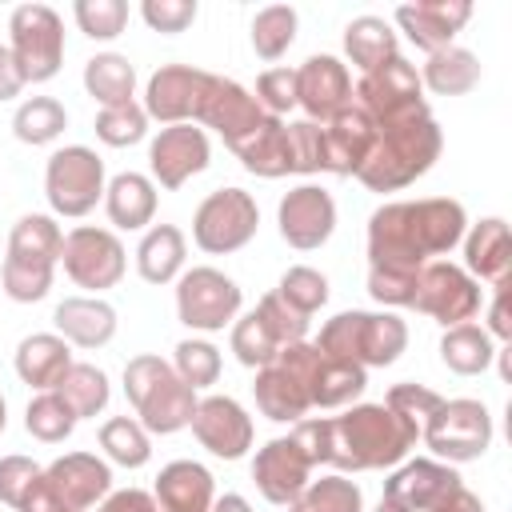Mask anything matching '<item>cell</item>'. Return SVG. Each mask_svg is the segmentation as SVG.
Here are the masks:
<instances>
[{"label":"cell","mask_w":512,"mask_h":512,"mask_svg":"<svg viewBox=\"0 0 512 512\" xmlns=\"http://www.w3.org/2000/svg\"><path fill=\"white\" fill-rule=\"evenodd\" d=\"M368 292H372L376 304H388V308H412L416 272H380V268H368Z\"/></svg>","instance_id":"cell-56"},{"label":"cell","mask_w":512,"mask_h":512,"mask_svg":"<svg viewBox=\"0 0 512 512\" xmlns=\"http://www.w3.org/2000/svg\"><path fill=\"white\" fill-rule=\"evenodd\" d=\"M296 104L308 112V120L328 124L352 104V72L336 56H308L296 68Z\"/></svg>","instance_id":"cell-21"},{"label":"cell","mask_w":512,"mask_h":512,"mask_svg":"<svg viewBox=\"0 0 512 512\" xmlns=\"http://www.w3.org/2000/svg\"><path fill=\"white\" fill-rule=\"evenodd\" d=\"M344 56L360 72H372L384 60L400 56V40H396V32H392V24L384 16H356L344 28Z\"/></svg>","instance_id":"cell-36"},{"label":"cell","mask_w":512,"mask_h":512,"mask_svg":"<svg viewBox=\"0 0 512 512\" xmlns=\"http://www.w3.org/2000/svg\"><path fill=\"white\" fill-rule=\"evenodd\" d=\"M240 304H244L240 284L220 268L200 264L176 276V316L192 332H220L224 324L236 320Z\"/></svg>","instance_id":"cell-13"},{"label":"cell","mask_w":512,"mask_h":512,"mask_svg":"<svg viewBox=\"0 0 512 512\" xmlns=\"http://www.w3.org/2000/svg\"><path fill=\"white\" fill-rule=\"evenodd\" d=\"M16 512H80V508H72L68 500H60V496H56V488L48 484V476L40 472V476H36V484L28 488V496L20 500V508H16Z\"/></svg>","instance_id":"cell-57"},{"label":"cell","mask_w":512,"mask_h":512,"mask_svg":"<svg viewBox=\"0 0 512 512\" xmlns=\"http://www.w3.org/2000/svg\"><path fill=\"white\" fill-rule=\"evenodd\" d=\"M104 188H108L104 160L88 144H68V148H56L48 156L44 196H48L56 216H68V220L88 216L104 200Z\"/></svg>","instance_id":"cell-9"},{"label":"cell","mask_w":512,"mask_h":512,"mask_svg":"<svg viewBox=\"0 0 512 512\" xmlns=\"http://www.w3.org/2000/svg\"><path fill=\"white\" fill-rule=\"evenodd\" d=\"M352 104L372 120V128H392V124L428 116L420 72L404 56H392L380 68L360 72V80L352 84Z\"/></svg>","instance_id":"cell-7"},{"label":"cell","mask_w":512,"mask_h":512,"mask_svg":"<svg viewBox=\"0 0 512 512\" xmlns=\"http://www.w3.org/2000/svg\"><path fill=\"white\" fill-rule=\"evenodd\" d=\"M288 436L300 444L312 468L332 464L344 476L368 468H396L420 440V432L388 404H352L340 416L296 420Z\"/></svg>","instance_id":"cell-1"},{"label":"cell","mask_w":512,"mask_h":512,"mask_svg":"<svg viewBox=\"0 0 512 512\" xmlns=\"http://www.w3.org/2000/svg\"><path fill=\"white\" fill-rule=\"evenodd\" d=\"M276 224H280L284 244H292L296 252H312L328 244V236L336 232V200L320 184H300L284 192L276 208Z\"/></svg>","instance_id":"cell-18"},{"label":"cell","mask_w":512,"mask_h":512,"mask_svg":"<svg viewBox=\"0 0 512 512\" xmlns=\"http://www.w3.org/2000/svg\"><path fill=\"white\" fill-rule=\"evenodd\" d=\"M92 128L108 148H128V144H140L148 136V116H144V104L128 100L116 108H100Z\"/></svg>","instance_id":"cell-46"},{"label":"cell","mask_w":512,"mask_h":512,"mask_svg":"<svg viewBox=\"0 0 512 512\" xmlns=\"http://www.w3.org/2000/svg\"><path fill=\"white\" fill-rule=\"evenodd\" d=\"M56 392L68 400V408L76 412V420H92V416H100V412L108 408V396H112L104 368L84 364V360H72V368L60 376Z\"/></svg>","instance_id":"cell-39"},{"label":"cell","mask_w":512,"mask_h":512,"mask_svg":"<svg viewBox=\"0 0 512 512\" xmlns=\"http://www.w3.org/2000/svg\"><path fill=\"white\" fill-rule=\"evenodd\" d=\"M16 376L36 388V392H52L60 384V376L72 368V344L56 332H32L16 344Z\"/></svg>","instance_id":"cell-30"},{"label":"cell","mask_w":512,"mask_h":512,"mask_svg":"<svg viewBox=\"0 0 512 512\" xmlns=\"http://www.w3.org/2000/svg\"><path fill=\"white\" fill-rule=\"evenodd\" d=\"M276 296H280L288 308H296L300 316L312 320V316L328 304V276L316 272V268H308V264H296V268H288V272L280 276Z\"/></svg>","instance_id":"cell-45"},{"label":"cell","mask_w":512,"mask_h":512,"mask_svg":"<svg viewBox=\"0 0 512 512\" xmlns=\"http://www.w3.org/2000/svg\"><path fill=\"white\" fill-rule=\"evenodd\" d=\"M124 396L148 436H172V432L188 428L192 412L200 404L196 388H188L176 376V368L152 352L132 356L124 364Z\"/></svg>","instance_id":"cell-5"},{"label":"cell","mask_w":512,"mask_h":512,"mask_svg":"<svg viewBox=\"0 0 512 512\" xmlns=\"http://www.w3.org/2000/svg\"><path fill=\"white\" fill-rule=\"evenodd\" d=\"M172 368H176V376L188 384V388H208V384H216L220 380V348L216 344H208V340H180L176 344V356H172Z\"/></svg>","instance_id":"cell-47"},{"label":"cell","mask_w":512,"mask_h":512,"mask_svg":"<svg viewBox=\"0 0 512 512\" xmlns=\"http://www.w3.org/2000/svg\"><path fill=\"white\" fill-rule=\"evenodd\" d=\"M4 424H8V404H4V396H0V432H4Z\"/></svg>","instance_id":"cell-64"},{"label":"cell","mask_w":512,"mask_h":512,"mask_svg":"<svg viewBox=\"0 0 512 512\" xmlns=\"http://www.w3.org/2000/svg\"><path fill=\"white\" fill-rule=\"evenodd\" d=\"M396 28L424 52H440L456 40V32L472 20V4L468 0H416V4H400L392 12Z\"/></svg>","instance_id":"cell-24"},{"label":"cell","mask_w":512,"mask_h":512,"mask_svg":"<svg viewBox=\"0 0 512 512\" xmlns=\"http://www.w3.org/2000/svg\"><path fill=\"white\" fill-rule=\"evenodd\" d=\"M24 428L32 440L40 444H64L76 428V412L68 408V400L52 388V392H36L24 408Z\"/></svg>","instance_id":"cell-43"},{"label":"cell","mask_w":512,"mask_h":512,"mask_svg":"<svg viewBox=\"0 0 512 512\" xmlns=\"http://www.w3.org/2000/svg\"><path fill=\"white\" fill-rule=\"evenodd\" d=\"M412 308L432 316L444 328L468 324L480 312V284L452 260H428L416 272V292H412Z\"/></svg>","instance_id":"cell-15"},{"label":"cell","mask_w":512,"mask_h":512,"mask_svg":"<svg viewBox=\"0 0 512 512\" xmlns=\"http://www.w3.org/2000/svg\"><path fill=\"white\" fill-rule=\"evenodd\" d=\"M320 352L352 360L360 368H388L408 348V324L396 312H340L320 328Z\"/></svg>","instance_id":"cell-6"},{"label":"cell","mask_w":512,"mask_h":512,"mask_svg":"<svg viewBox=\"0 0 512 512\" xmlns=\"http://www.w3.org/2000/svg\"><path fill=\"white\" fill-rule=\"evenodd\" d=\"M152 500L160 512H212L216 480L200 460H172L160 468Z\"/></svg>","instance_id":"cell-28"},{"label":"cell","mask_w":512,"mask_h":512,"mask_svg":"<svg viewBox=\"0 0 512 512\" xmlns=\"http://www.w3.org/2000/svg\"><path fill=\"white\" fill-rule=\"evenodd\" d=\"M60 264L68 272V280L76 288H88V292H104V288H116L124 268H128V252L120 244V236L112 228H92V224H80L64 236V248H60Z\"/></svg>","instance_id":"cell-14"},{"label":"cell","mask_w":512,"mask_h":512,"mask_svg":"<svg viewBox=\"0 0 512 512\" xmlns=\"http://www.w3.org/2000/svg\"><path fill=\"white\" fill-rule=\"evenodd\" d=\"M296 24H300V16H296L292 4H268V8H260L252 16V28H248L252 32V52L260 60H280L292 48V40H296Z\"/></svg>","instance_id":"cell-44"},{"label":"cell","mask_w":512,"mask_h":512,"mask_svg":"<svg viewBox=\"0 0 512 512\" xmlns=\"http://www.w3.org/2000/svg\"><path fill=\"white\" fill-rule=\"evenodd\" d=\"M420 440L436 452V460L444 464H468L480 460L492 444V412L480 400L456 396V400H440V408L428 416Z\"/></svg>","instance_id":"cell-12"},{"label":"cell","mask_w":512,"mask_h":512,"mask_svg":"<svg viewBox=\"0 0 512 512\" xmlns=\"http://www.w3.org/2000/svg\"><path fill=\"white\" fill-rule=\"evenodd\" d=\"M260 228V208L244 188H216L192 212V240L208 256L240 252Z\"/></svg>","instance_id":"cell-11"},{"label":"cell","mask_w":512,"mask_h":512,"mask_svg":"<svg viewBox=\"0 0 512 512\" xmlns=\"http://www.w3.org/2000/svg\"><path fill=\"white\" fill-rule=\"evenodd\" d=\"M428 512H484V504H480V496L472 492V488H456V492H448L436 508H428Z\"/></svg>","instance_id":"cell-61"},{"label":"cell","mask_w":512,"mask_h":512,"mask_svg":"<svg viewBox=\"0 0 512 512\" xmlns=\"http://www.w3.org/2000/svg\"><path fill=\"white\" fill-rule=\"evenodd\" d=\"M464 480L452 464L444 460H400L396 472L384 480V500L408 508V512H428L436 508L448 492H456Z\"/></svg>","instance_id":"cell-23"},{"label":"cell","mask_w":512,"mask_h":512,"mask_svg":"<svg viewBox=\"0 0 512 512\" xmlns=\"http://www.w3.org/2000/svg\"><path fill=\"white\" fill-rule=\"evenodd\" d=\"M420 84L436 96H464L480 84V56L460 48V44H448L440 52H428L424 68H420Z\"/></svg>","instance_id":"cell-35"},{"label":"cell","mask_w":512,"mask_h":512,"mask_svg":"<svg viewBox=\"0 0 512 512\" xmlns=\"http://www.w3.org/2000/svg\"><path fill=\"white\" fill-rule=\"evenodd\" d=\"M60 248H64V232L52 216H44V212L20 216L8 232V252L0 264L4 296L16 304L44 300L52 288L56 264H60Z\"/></svg>","instance_id":"cell-4"},{"label":"cell","mask_w":512,"mask_h":512,"mask_svg":"<svg viewBox=\"0 0 512 512\" xmlns=\"http://www.w3.org/2000/svg\"><path fill=\"white\" fill-rule=\"evenodd\" d=\"M44 476L56 488V496L80 512L96 508L112 492V468L96 452H64L44 468Z\"/></svg>","instance_id":"cell-25"},{"label":"cell","mask_w":512,"mask_h":512,"mask_svg":"<svg viewBox=\"0 0 512 512\" xmlns=\"http://www.w3.org/2000/svg\"><path fill=\"white\" fill-rule=\"evenodd\" d=\"M260 320H264V328L276 336V344L280 348H288V344H300L304 336H308V316H300L296 308H288L276 292H268V296H260V304L252 308Z\"/></svg>","instance_id":"cell-51"},{"label":"cell","mask_w":512,"mask_h":512,"mask_svg":"<svg viewBox=\"0 0 512 512\" xmlns=\"http://www.w3.org/2000/svg\"><path fill=\"white\" fill-rule=\"evenodd\" d=\"M264 116H268V112L256 104V96H252L244 84H236V80H228V76H216V72H212L196 124H204V128L220 132V136H224V144H228V148H236L244 136H252V132L264 124Z\"/></svg>","instance_id":"cell-20"},{"label":"cell","mask_w":512,"mask_h":512,"mask_svg":"<svg viewBox=\"0 0 512 512\" xmlns=\"http://www.w3.org/2000/svg\"><path fill=\"white\" fill-rule=\"evenodd\" d=\"M100 448L120 468H144L152 460V440L136 416H112L100 424Z\"/></svg>","instance_id":"cell-41"},{"label":"cell","mask_w":512,"mask_h":512,"mask_svg":"<svg viewBox=\"0 0 512 512\" xmlns=\"http://www.w3.org/2000/svg\"><path fill=\"white\" fill-rule=\"evenodd\" d=\"M464 272L492 288H512V240L500 216H484L464 232Z\"/></svg>","instance_id":"cell-26"},{"label":"cell","mask_w":512,"mask_h":512,"mask_svg":"<svg viewBox=\"0 0 512 512\" xmlns=\"http://www.w3.org/2000/svg\"><path fill=\"white\" fill-rule=\"evenodd\" d=\"M440 360L456 376H480L496 360V348H492V336L480 324L468 320V324L444 328V336H440Z\"/></svg>","instance_id":"cell-38"},{"label":"cell","mask_w":512,"mask_h":512,"mask_svg":"<svg viewBox=\"0 0 512 512\" xmlns=\"http://www.w3.org/2000/svg\"><path fill=\"white\" fill-rule=\"evenodd\" d=\"M20 92H24L20 64H16V56L8 52V44H0V104H4V100H16Z\"/></svg>","instance_id":"cell-60"},{"label":"cell","mask_w":512,"mask_h":512,"mask_svg":"<svg viewBox=\"0 0 512 512\" xmlns=\"http://www.w3.org/2000/svg\"><path fill=\"white\" fill-rule=\"evenodd\" d=\"M440 392H432V388H424V384H412V380H404V384H392L388 388V396H384V404L396 412V416H404L416 432H424V424H428V416L440 408Z\"/></svg>","instance_id":"cell-50"},{"label":"cell","mask_w":512,"mask_h":512,"mask_svg":"<svg viewBox=\"0 0 512 512\" xmlns=\"http://www.w3.org/2000/svg\"><path fill=\"white\" fill-rule=\"evenodd\" d=\"M64 128H68V112H64V104L52 100V96H32V100H24V104L16 108V116H12L16 140H20V144H32V148L52 144Z\"/></svg>","instance_id":"cell-42"},{"label":"cell","mask_w":512,"mask_h":512,"mask_svg":"<svg viewBox=\"0 0 512 512\" xmlns=\"http://www.w3.org/2000/svg\"><path fill=\"white\" fill-rule=\"evenodd\" d=\"M8 52L20 64L24 84H48L64 64V20L48 4H20L8 16Z\"/></svg>","instance_id":"cell-10"},{"label":"cell","mask_w":512,"mask_h":512,"mask_svg":"<svg viewBox=\"0 0 512 512\" xmlns=\"http://www.w3.org/2000/svg\"><path fill=\"white\" fill-rule=\"evenodd\" d=\"M252 396H256V408H260L268 420H276V424H296V420H304V412L312 408L304 384H300L284 364H276V360L264 364V368H256Z\"/></svg>","instance_id":"cell-32"},{"label":"cell","mask_w":512,"mask_h":512,"mask_svg":"<svg viewBox=\"0 0 512 512\" xmlns=\"http://www.w3.org/2000/svg\"><path fill=\"white\" fill-rule=\"evenodd\" d=\"M96 512H160V508H156L152 492H144V488H120V492H108L96 504Z\"/></svg>","instance_id":"cell-58"},{"label":"cell","mask_w":512,"mask_h":512,"mask_svg":"<svg viewBox=\"0 0 512 512\" xmlns=\"http://www.w3.org/2000/svg\"><path fill=\"white\" fill-rule=\"evenodd\" d=\"M288 512H364V492L344 472L308 480L304 492L288 504Z\"/></svg>","instance_id":"cell-40"},{"label":"cell","mask_w":512,"mask_h":512,"mask_svg":"<svg viewBox=\"0 0 512 512\" xmlns=\"http://www.w3.org/2000/svg\"><path fill=\"white\" fill-rule=\"evenodd\" d=\"M468 232V212L460 200L424 196L392 200L368 216V268L380 272H420L432 256L452 252Z\"/></svg>","instance_id":"cell-2"},{"label":"cell","mask_w":512,"mask_h":512,"mask_svg":"<svg viewBox=\"0 0 512 512\" xmlns=\"http://www.w3.org/2000/svg\"><path fill=\"white\" fill-rule=\"evenodd\" d=\"M40 472H44V468H40L36 460L20 456V452L0 456V504L20 508V500L28 496V488L36 484V476H40Z\"/></svg>","instance_id":"cell-55"},{"label":"cell","mask_w":512,"mask_h":512,"mask_svg":"<svg viewBox=\"0 0 512 512\" xmlns=\"http://www.w3.org/2000/svg\"><path fill=\"white\" fill-rule=\"evenodd\" d=\"M376 512H408V508H400V504H392V500H384V496H380V504H376Z\"/></svg>","instance_id":"cell-63"},{"label":"cell","mask_w":512,"mask_h":512,"mask_svg":"<svg viewBox=\"0 0 512 512\" xmlns=\"http://www.w3.org/2000/svg\"><path fill=\"white\" fill-rule=\"evenodd\" d=\"M212 72L192 64H160L144 88V116L168 124H196Z\"/></svg>","instance_id":"cell-16"},{"label":"cell","mask_w":512,"mask_h":512,"mask_svg":"<svg viewBox=\"0 0 512 512\" xmlns=\"http://www.w3.org/2000/svg\"><path fill=\"white\" fill-rule=\"evenodd\" d=\"M192 436L200 440V448H208L220 460H240L252 448V416L244 412L240 400L232 396H204L192 412Z\"/></svg>","instance_id":"cell-19"},{"label":"cell","mask_w":512,"mask_h":512,"mask_svg":"<svg viewBox=\"0 0 512 512\" xmlns=\"http://www.w3.org/2000/svg\"><path fill=\"white\" fill-rule=\"evenodd\" d=\"M212 512H252V504L240 492H224V496L212 500Z\"/></svg>","instance_id":"cell-62"},{"label":"cell","mask_w":512,"mask_h":512,"mask_svg":"<svg viewBox=\"0 0 512 512\" xmlns=\"http://www.w3.org/2000/svg\"><path fill=\"white\" fill-rule=\"evenodd\" d=\"M188 240L176 224H152L136 244V272L148 284H172L184 272Z\"/></svg>","instance_id":"cell-34"},{"label":"cell","mask_w":512,"mask_h":512,"mask_svg":"<svg viewBox=\"0 0 512 512\" xmlns=\"http://www.w3.org/2000/svg\"><path fill=\"white\" fill-rule=\"evenodd\" d=\"M84 88L100 108H116L128 104L136 96V68L128 56L120 52H96L84 64Z\"/></svg>","instance_id":"cell-37"},{"label":"cell","mask_w":512,"mask_h":512,"mask_svg":"<svg viewBox=\"0 0 512 512\" xmlns=\"http://www.w3.org/2000/svg\"><path fill=\"white\" fill-rule=\"evenodd\" d=\"M288 148H292V172H300V176L324 172V132L316 120L288 124Z\"/></svg>","instance_id":"cell-53"},{"label":"cell","mask_w":512,"mask_h":512,"mask_svg":"<svg viewBox=\"0 0 512 512\" xmlns=\"http://www.w3.org/2000/svg\"><path fill=\"white\" fill-rule=\"evenodd\" d=\"M236 160L252 172V176H264V180H280L292 172V148H288V124L276 120V116H264V124L244 136L236 148Z\"/></svg>","instance_id":"cell-33"},{"label":"cell","mask_w":512,"mask_h":512,"mask_svg":"<svg viewBox=\"0 0 512 512\" xmlns=\"http://www.w3.org/2000/svg\"><path fill=\"white\" fill-rule=\"evenodd\" d=\"M200 4L196 0H144L140 4V16L152 32H164V36H176L184 32L192 20H196Z\"/></svg>","instance_id":"cell-54"},{"label":"cell","mask_w":512,"mask_h":512,"mask_svg":"<svg viewBox=\"0 0 512 512\" xmlns=\"http://www.w3.org/2000/svg\"><path fill=\"white\" fill-rule=\"evenodd\" d=\"M488 336H496V340H512V312H508V288H496V300H492V308H488V328H484Z\"/></svg>","instance_id":"cell-59"},{"label":"cell","mask_w":512,"mask_h":512,"mask_svg":"<svg viewBox=\"0 0 512 512\" xmlns=\"http://www.w3.org/2000/svg\"><path fill=\"white\" fill-rule=\"evenodd\" d=\"M52 324L76 348H104L116 336V308L100 296H68L56 304Z\"/></svg>","instance_id":"cell-29"},{"label":"cell","mask_w":512,"mask_h":512,"mask_svg":"<svg viewBox=\"0 0 512 512\" xmlns=\"http://www.w3.org/2000/svg\"><path fill=\"white\" fill-rule=\"evenodd\" d=\"M252 480L268 504L288 508L304 492V484L312 480V464L292 436H276L252 456Z\"/></svg>","instance_id":"cell-22"},{"label":"cell","mask_w":512,"mask_h":512,"mask_svg":"<svg viewBox=\"0 0 512 512\" xmlns=\"http://www.w3.org/2000/svg\"><path fill=\"white\" fill-rule=\"evenodd\" d=\"M440 148H444V136H440V124L432 120V112L392 124V128H376V144L364 156L356 180L368 192H400V188L416 184L440 160Z\"/></svg>","instance_id":"cell-3"},{"label":"cell","mask_w":512,"mask_h":512,"mask_svg":"<svg viewBox=\"0 0 512 512\" xmlns=\"http://www.w3.org/2000/svg\"><path fill=\"white\" fill-rule=\"evenodd\" d=\"M208 160H212V144H208V132L196 124H168L148 144L152 184H160L168 192L184 188L196 172L208 168Z\"/></svg>","instance_id":"cell-17"},{"label":"cell","mask_w":512,"mask_h":512,"mask_svg":"<svg viewBox=\"0 0 512 512\" xmlns=\"http://www.w3.org/2000/svg\"><path fill=\"white\" fill-rule=\"evenodd\" d=\"M72 16L88 40H116L128 28V4L124 0H76Z\"/></svg>","instance_id":"cell-49"},{"label":"cell","mask_w":512,"mask_h":512,"mask_svg":"<svg viewBox=\"0 0 512 512\" xmlns=\"http://www.w3.org/2000/svg\"><path fill=\"white\" fill-rule=\"evenodd\" d=\"M320 132H324V172H332V176H356L364 156L376 144L372 120L356 104H348L340 116L320 124Z\"/></svg>","instance_id":"cell-27"},{"label":"cell","mask_w":512,"mask_h":512,"mask_svg":"<svg viewBox=\"0 0 512 512\" xmlns=\"http://www.w3.org/2000/svg\"><path fill=\"white\" fill-rule=\"evenodd\" d=\"M276 364H284L304 384L312 408H344V404H352L368 388V368H360L352 360H336V356L320 352L308 340L280 348Z\"/></svg>","instance_id":"cell-8"},{"label":"cell","mask_w":512,"mask_h":512,"mask_svg":"<svg viewBox=\"0 0 512 512\" xmlns=\"http://www.w3.org/2000/svg\"><path fill=\"white\" fill-rule=\"evenodd\" d=\"M252 96H256V104L268 116L284 120V112L296 108V68H268V72H260Z\"/></svg>","instance_id":"cell-52"},{"label":"cell","mask_w":512,"mask_h":512,"mask_svg":"<svg viewBox=\"0 0 512 512\" xmlns=\"http://www.w3.org/2000/svg\"><path fill=\"white\" fill-rule=\"evenodd\" d=\"M104 212L112 220V228L120 232H140L152 224L156 216V184L140 172H120L108 180L104 188Z\"/></svg>","instance_id":"cell-31"},{"label":"cell","mask_w":512,"mask_h":512,"mask_svg":"<svg viewBox=\"0 0 512 512\" xmlns=\"http://www.w3.org/2000/svg\"><path fill=\"white\" fill-rule=\"evenodd\" d=\"M232 352H236V360L244 364V368H264V364H272L276 360V352H280V344H276V336L264 328V320L256 316V312H248V316H240L236 324H232Z\"/></svg>","instance_id":"cell-48"}]
</instances>
